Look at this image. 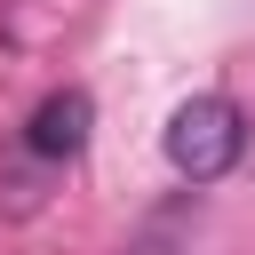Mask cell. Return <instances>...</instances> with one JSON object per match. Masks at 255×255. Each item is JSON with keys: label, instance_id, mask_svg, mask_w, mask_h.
I'll use <instances>...</instances> for the list:
<instances>
[{"label": "cell", "instance_id": "obj_1", "mask_svg": "<svg viewBox=\"0 0 255 255\" xmlns=\"http://www.w3.org/2000/svg\"><path fill=\"white\" fill-rule=\"evenodd\" d=\"M167 167L183 175V183H215V175H231L239 167V151H247V120H239V104L231 96H183L175 112H167Z\"/></svg>", "mask_w": 255, "mask_h": 255}, {"label": "cell", "instance_id": "obj_2", "mask_svg": "<svg viewBox=\"0 0 255 255\" xmlns=\"http://www.w3.org/2000/svg\"><path fill=\"white\" fill-rule=\"evenodd\" d=\"M88 128H96V96L88 88H56V96H40L32 104V120H24V151L32 159H80L88 151Z\"/></svg>", "mask_w": 255, "mask_h": 255}]
</instances>
